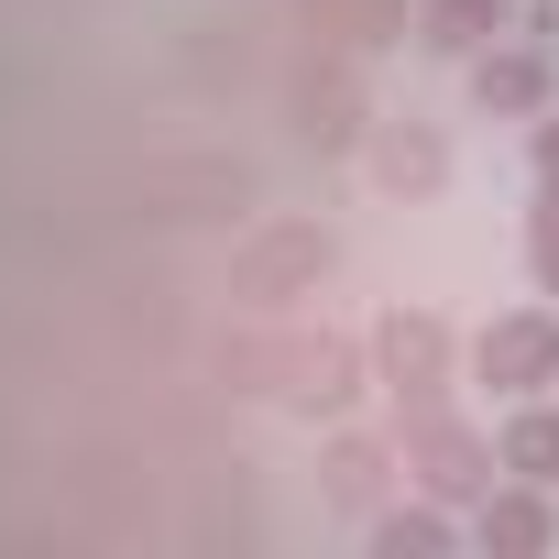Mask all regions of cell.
<instances>
[{
	"mask_svg": "<svg viewBox=\"0 0 559 559\" xmlns=\"http://www.w3.org/2000/svg\"><path fill=\"white\" fill-rule=\"evenodd\" d=\"M483 548H548V504L526 493H483Z\"/></svg>",
	"mask_w": 559,
	"mask_h": 559,
	"instance_id": "8fae6325",
	"label": "cell"
},
{
	"mask_svg": "<svg viewBox=\"0 0 559 559\" xmlns=\"http://www.w3.org/2000/svg\"><path fill=\"white\" fill-rule=\"evenodd\" d=\"M472 99L504 110V121H515V110H548V56H526V45H483V56H472Z\"/></svg>",
	"mask_w": 559,
	"mask_h": 559,
	"instance_id": "52a82bcc",
	"label": "cell"
},
{
	"mask_svg": "<svg viewBox=\"0 0 559 559\" xmlns=\"http://www.w3.org/2000/svg\"><path fill=\"white\" fill-rule=\"evenodd\" d=\"M373 483H384V439H362V428L330 439V493L341 504H373Z\"/></svg>",
	"mask_w": 559,
	"mask_h": 559,
	"instance_id": "4fadbf2b",
	"label": "cell"
},
{
	"mask_svg": "<svg viewBox=\"0 0 559 559\" xmlns=\"http://www.w3.org/2000/svg\"><path fill=\"white\" fill-rule=\"evenodd\" d=\"M526 263H537V286L559 297V187H537V219H526Z\"/></svg>",
	"mask_w": 559,
	"mask_h": 559,
	"instance_id": "5bb4252c",
	"label": "cell"
},
{
	"mask_svg": "<svg viewBox=\"0 0 559 559\" xmlns=\"http://www.w3.org/2000/svg\"><path fill=\"white\" fill-rule=\"evenodd\" d=\"M286 110H297V132H308V143H330V154H341V143H362V88H352V67L297 78V88H286Z\"/></svg>",
	"mask_w": 559,
	"mask_h": 559,
	"instance_id": "8992f818",
	"label": "cell"
},
{
	"mask_svg": "<svg viewBox=\"0 0 559 559\" xmlns=\"http://www.w3.org/2000/svg\"><path fill=\"white\" fill-rule=\"evenodd\" d=\"M373 548L384 559H439L450 548V515L439 504H395V515H373Z\"/></svg>",
	"mask_w": 559,
	"mask_h": 559,
	"instance_id": "7c38bea8",
	"label": "cell"
},
{
	"mask_svg": "<svg viewBox=\"0 0 559 559\" xmlns=\"http://www.w3.org/2000/svg\"><path fill=\"white\" fill-rule=\"evenodd\" d=\"M472 384H493V395H548V384H559V308L493 319V330L472 341Z\"/></svg>",
	"mask_w": 559,
	"mask_h": 559,
	"instance_id": "3957f363",
	"label": "cell"
},
{
	"mask_svg": "<svg viewBox=\"0 0 559 559\" xmlns=\"http://www.w3.org/2000/svg\"><path fill=\"white\" fill-rule=\"evenodd\" d=\"M504 34V0H428L417 12V45H439V56H483Z\"/></svg>",
	"mask_w": 559,
	"mask_h": 559,
	"instance_id": "9c48e42d",
	"label": "cell"
},
{
	"mask_svg": "<svg viewBox=\"0 0 559 559\" xmlns=\"http://www.w3.org/2000/svg\"><path fill=\"white\" fill-rule=\"evenodd\" d=\"M319 274H330V241H319L308 219H274V230L241 252V274H230V286H241L252 308H286L297 286H319Z\"/></svg>",
	"mask_w": 559,
	"mask_h": 559,
	"instance_id": "277c9868",
	"label": "cell"
},
{
	"mask_svg": "<svg viewBox=\"0 0 559 559\" xmlns=\"http://www.w3.org/2000/svg\"><path fill=\"white\" fill-rule=\"evenodd\" d=\"M395 450H406V472L439 493V504H472V493H493V439H472L450 406H428V417H395Z\"/></svg>",
	"mask_w": 559,
	"mask_h": 559,
	"instance_id": "7a4b0ae2",
	"label": "cell"
},
{
	"mask_svg": "<svg viewBox=\"0 0 559 559\" xmlns=\"http://www.w3.org/2000/svg\"><path fill=\"white\" fill-rule=\"evenodd\" d=\"M450 319L439 308H384L373 319V384L395 395V417H428V406H450Z\"/></svg>",
	"mask_w": 559,
	"mask_h": 559,
	"instance_id": "6da1fadb",
	"label": "cell"
},
{
	"mask_svg": "<svg viewBox=\"0 0 559 559\" xmlns=\"http://www.w3.org/2000/svg\"><path fill=\"white\" fill-rule=\"evenodd\" d=\"M537 187H559V110L537 121Z\"/></svg>",
	"mask_w": 559,
	"mask_h": 559,
	"instance_id": "9a60e30c",
	"label": "cell"
},
{
	"mask_svg": "<svg viewBox=\"0 0 559 559\" xmlns=\"http://www.w3.org/2000/svg\"><path fill=\"white\" fill-rule=\"evenodd\" d=\"M493 461H504L515 483H559V406H515L504 439H493Z\"/></svg>",
	"mask_w": 559,
	"mask_h": 559,
	"instance_id": "ba28073f",
	"label": "cell"
},
{
	"mask_svg": "<svg viewBox=\"0 0 559 559\" xmlns=\"http://www.w3.org/2000/svg\"><path fill=\"white\" fill-rule=\"evenodd\" d=\"M308 12H319V34H341V45H395L406 34V12H395V0H308Z\"/></svg>",
	"mask_w": 559,
	"mask_h": 559,
	"instance_id": "30bf717a",
	"label": "cell"
},
{
	"mask_svg": "<svg viewBox=\"0 0 559 559\" xmlns=\"http://www.w3.org/2000/svg\"><path fill=\"white\" fill-rule=\"evenodd\" d=\"M362 165H373L384 198H428V187H450V143H439L428 121H373V132H362Z\"/></svg>",
	"mask_w": 559,
	"mask_h": 559,
	"instance_id": "5b68a950",
	"label": "cell"
}]
</instances>
